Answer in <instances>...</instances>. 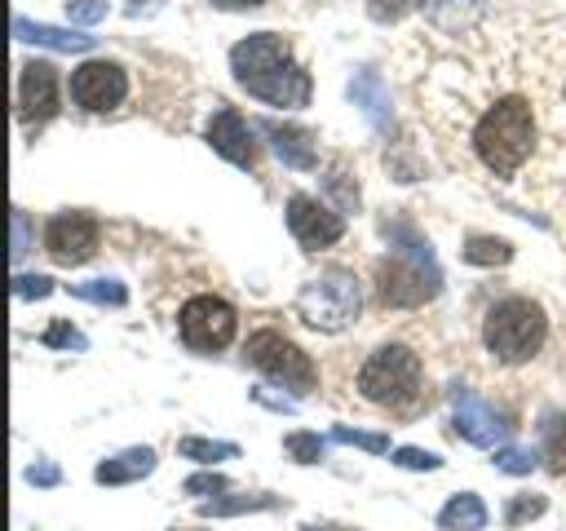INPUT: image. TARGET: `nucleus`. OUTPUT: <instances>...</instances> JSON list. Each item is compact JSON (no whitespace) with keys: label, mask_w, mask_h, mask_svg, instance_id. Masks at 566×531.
Segmentation results:
<instances>
[{"label":"nucleus","mask_w":566,"mask_h":531,"mask_svg":"<svg viewBox=\"0 0 566 531\" xmlns=\"http://www.w3.org/2000/svg\"><path fill=\"white\" fill-rule=\"evenodd\" d=\"M208 146L230 159L234 168H256V137H252V124L234 111V106H221L212 119H208Z\"/></svg>","instance_id":"14"},{"label":"nucleus","mask_w":566,"mask_h":531,"mask_svg":"<svg viewBox=\"0 0 566 531\" xmlns=\"http://www.w3.org/2000/svg\"><path fill=\"white\" fill-rule=\"evenodd\" d=\"M274 496H230V500H203L199 513L203 518H230V513H248V509H274Z\"/></svg>","instance_id":"24"},{"label":"nucleus","mask_w":566,"mask_h":531,"mask_svg":"<svg viewBox=\"0 0 566 531\" xmlns=\"http://www.w3.org/2000/svg\"><path fill=\"white\" fill-rule=\"evenodd\" d=\"M301 531H349V527H301Z\"/></svg>","instance_id":"38"},{"label":"nucleus","mask_w":566,"mask_h":531,"mask_svg":"<svg viewBox=\"0 0 566 531\" xmlns=\"http://www.w3.org/2000/svg\"><path fill=\"white\" fill-rule=\"evenodd\" d=\"M40 341H44V345H53V350H88V336H84V332H75L66 319H57Z\"/></svg>","instance_id":"29"},{"label":"nucleus","mask_w":566,"mask_h":531,"mask_svg":"<svg viewBox=\"0 0 566 531\" xmlns=\"http://www.w3.org/2000/svg\"><path fill=\"white\" fill-rule=\"evenodd\" d=\"M230 71L252 97H261L270 106H305L310 88H314L310 75L292 62V44L274 31H256L248 40H239L230 49Z\"/></svg>","instance_id":"1"},{"label":"nucleus","mask_w":566,"mask_h":531,"mask_svg":"<svg viewBox=\"0 0 566 531\" xmlns=\"http://www.w3.org/2000/svg\"><path fill=\"white\" fill-rule=\"evenodd\" d=\"M97 217L93 212H57L49 226H44V248L57 266H84L93 252H97Z\"/></svg>","instance_id":"10"},{"label":"nucleus","mask_w":566,"mask_h":531,"mask_svg":"<svg viewBox=\"0 0 566 531\" xmlns=\"http://www.w3.org/2000/svg\"><path fill=\"white\" fill-rule=\"evenodd\" d=\"M287 230L296 235L301 248L318 252V248H332L340 235H345V217L332 212L323 199L314 195H292L287 199Z\"/></svg>","instance_id":"12"},{"label":"nucleus","mask_w":566,"mask_h":531,"mask_svg":"<svg viewBox=\"0 0 566 531\" xmlns=\"http://www.w3.org/2000/svg\"><path fill=\"white\" fill-rule=\"evenodd\" d=\"M358 310H363V292L349 270H323L296 292L301 323H310L318 332H345L358 319Z\"/></svg>","instance_id":"5"},{"label":"nucleus","mask_w":566,"mask_h":531,"mask_svg":"<svg viewBox=\"0 0 566 531\" xmlns=\"http://www.w3.org/2000/svg\"><path fill=\"white\" fill-rule=\"evenodd\" d=\"M234 305L212 296V292H199L190 296L181 310H177V332L186 341V350L195 354H212V350H226L234 341Z\"/></svg>","instance_id":"8"},{"label":"nucleus","mask_w":566,"mask_h":531,"mask_svg":"<svg viewBox=\"0 0 566 531\" xmlns=\"http://www.w3.org/2000/svg\"><path fill=\"white\" fill-rule=\"evenodd\" d=\"M544 509H548V500H544V496H513V500H509V509H504V527H522V522L539 518Z\"/></svg>","instance_id":"27"},{"label":"nucleus","mask_w":566,"mask_h":531,"mask_svg":"<svg viewBox=\"0 0 566 531\" xmlns=\"http://www.w3.org/2000/svg\"><path fill=\"white\" fill-rule=\"evenodd\" d=\"M438 527L442 531H482L486 527V504L473 491H460L438 509Z\"/></svg>","instance_id":"19"},{"label":"nucleus","mask_w":566,"mask_h":531,"mask_svg":"<svg viewBox=\"0 0 566 531\" xmlns=\"http://www.w3.org/2000/svg\"><path fill=\"white\" fill-rule=\"evenodd\" d=\"M49 292H53V279H49V274H18V279H13V296H18V301H31V296L40 301V296H49Z\"/></svg>","instance_id":"32"},{"label":"nucleus","mask_w":566,"mask_h":531,"mask_svg":"<svg viewBox=\"0 0 566 531\" xmlns=\"http://www.w3.org/2000/svg\"><path fill=\"white\" fill-rule=\"evenodd\" d=\"M256 128L270 137L274 155H279L287 168L310 173V168L318 164V146H314V133H310V128H301V124H279V119H261Z\"/></svg>","instance_id":"15"},{"label":"nucleus","mask_w":566,"mask_h":531,"mask_svg":"<svg viewBox=\"0 0 566 531\" xmlns=\"http://www.w3.org/2000/svg\"><path fill=\"white\" fill-rule=\"evenodd\" d=\"M420 358L407 345H380L358 367V394L376 407H402L420 389Z\"/></svg>","instance_id":"6"},{"label":"nucleus","mask_w":566,"mask_h":531,"mask_svg":"<svg viewBox=\"0 0 566 531\" xmlns=\"http://www.w3.org/2000/svg\"><path fill=\"white\" fill-rule=\"evenodd\" d=\"M57 465H49V460H40V465H31L27 469V482H35V487H57Z\"/></svg>","instance_id":"36"},{"label":"nucleus","mask_w":566,"mask_h":531,"mask_svg":"<svg viewBox=\"0 0 566 531\" xmlns=\"http://www.w3.org/2000/svg\"><path fill=\"white\" fill-rule=\"evenodd\" d=\"M66 18H71V22L93 27V22H102V18H106V0H66Z\"/></svg>","instance_id":"33"},{"label":"nucleus","mask_w":566,"mask_h":531,"mask_svg":"<svg viewBox=\"0 0 566 531\" xmlns=\"http://www.w3.org/2000/svg\"><path fill=\"white\" fill-rule=\"evenodd\" d=\"M212 4H221V9H256L265 0H212Z\"/></svg>","instance_id":"37"},{"label":"nucleus","mask_w":566,"mask_h":531,"mask_svg":"<svg viewBox=\"0 0 566 531\" xmlns=\"http://www.w3.org/2000/svg\"><path fill=\"white\" fill-rule=\"evenodd\" d=\"M451 425H455V434H460L464 442H473V447H504V438H509L504 416H500L495 407H486V403H482L473 389H464V385L451 389Z\"/></svg>","instance_id":"11"},{"label":"nucleus","mask_w":566,"mask_h":531,"mask_svg":"<svg viewBox=\"0 0 566 531\" xmlns=\"http://www.w3.org/2000/svg\"><path fill=\"white\" fill-rule=\"evenodd\" d=\"M424 0H367V13L376 18V22H398V18H407L411 9H420Z\"/></svg>","instance_id":"31"},{"label":"nucleus","mask_w":566,"mask_h":531,"mask_svg":"<svg viewBox=\"0 0 566 531\" xmlns=\"http://www.w3.org/2000/svg\"><path fill=\"white\" fill-rule=\"evenodd\" d=\"M230 482L221 478V473H190L186 482H181V491L186 496H217V491H226Z\"/></svg>","instance_id":"34"},{"label":"nucleus","mask_w":566,"mask_h":531,"mask_svg":"<svg viewBox=\"0 0 566 531\" xmlns=\"http://www.w3.org/2000/svg\"><path fill=\"white\" fill-rule=\"evenodd\" d=\"M394 465H398V469H424V473H433V469H442V456L420 451V447H398V451H394Z\"/></svg>","instance_id":"30"},{"label":"nucleus","mask_w":566,"mask_h":531,"mask_svg":"<svg viewBox=\"0 0 566 531\" xmlns=\"http://www.w3.org/2000/svg\"><path fill=\"white\" fill-rule=\"evenodd\" d=\"M495 469H504V473H531L535 469V451L504 442V447H495Z\"/></svg>","instance_id":"28"},{"label":"nucleus","mask_w":566,"mask_h":531,"mask_svg":"<svg viewBox=\"0 0 566 531\" xmlns=\"http://www.w3.org/2000/svg\"><path fill=\"white\" fill-rule=\"evenodd\" d=\"M177 451L186 456V460H199V465H212V460H234L239 456V447L234 442H226V438H181L177 442Z\"/></svg>","instance_id":"22"},{"label":"nucleus","mask_w":566,"mask_h":531,"mask_svg":"<svg viewBox=\"0 0 566 531\" xmlns=\"http://www.w3.org/2000/svg\"><path fill=\"white\" fill-rule=\"evenodd\" d=\"M332 442H345V447H363V451H389V438L385 434H367V429H349V425H336L332 429Z\"/></svg>","instance_id":"26"},{"label":"nucleus","mask_w":566,"mask_h":531,"mask_svg":"<svg viewBox=\"0 0 566 531\" xmlns=\"http://www.w3.org/2000/svg\"><path fill=\"white\" fill-rule=\"evenodd\" d=\"M13 261H22L27 252H31V226H27V212L22 208H13Z\"/></svg>","instance_id":"35"},{"label":"nucleus","mask_w":566,"mask_h":531,"mask_svg":"<svg viewBox=\"0 0 566 531\" xmlns=\"http://www.w3.org/2000/svg\"><path fill=\"white\" fill-rule=\"evenodd\" d=\"M389 243H394L389 257L376 266V296L394 310H411V305H424L429 296H438L442 270H438L429 239H420L411 226H394Z\"/></svg>","instance_id":"2"},{"label":"nucleus","mask_w":566,"mask_h":531,"mask_svg":"<svg viewBox=\"0 0 566 531\" xmlns=\"http://www.w3.org/2000/svg\"><path fill=\"white\" fill-rule=\"evenodd\" d=\"M539 447H544L548 469L553 473H566V407L544 412V420H539Z\"/></svg>","instance_id":"20"},{"label":"nucleus","mask_w":566,"mask_h":531,"mask_svg":"<svg viewBox=\"0 0 566 531\" xmlns=\"http://www.w3.org/2000/svg\"><path fill=\"white\" fill-rule=\"evenodd\" d=\"M155 465H159V460H155L150 447H128V451L102 460V465L93 469V478H97L102 487H124V482H142L146 473H155Z\"/></svg>","instance_id":"17"},{"label":"nucleus","mask_w":566,"mask_h":531,"mask_svg":"<svg viewBox=\"0 0 566 531\" xmlns=\"http://www.w3.org/2000/svg\"><path fill=\"white\" fill-rule=\"evenodd\" d=\"M283 447H287V456H292L296 465H318V460H323V451H327V442H323L318 434H310V429L287 434V438H283Z\"/></svg>","instance_id":"25"},{"label":"nucleus","mask_w":566,"mask_h":531,"mask_svg":"<svg viewBox=\"0 0 566 531\" xmlns=\"http://www.w3.org/2000/svg\"><path fill=\"white\" fill-rule=\"evenodd\" d=\"M128 97V75L119 62H84L71 71V102L84 111H115Z\"/></svg>","instance_id":"9"},{"label":"nucleus","mask_w":566,"mask_h":531,"mask_svg":"<svg viewBox=\"0 0 566 531\" xmlns=\"http://www.w3.org/2000/svg\"><path fill=\"white\" fill-rule=\"evenodd\" d=\"M13 40L44 44V49H57V53H88V49L97 44L93 35L62 31V27H49V22H31V18H22V13H13Z\"/></svg>","instance_id":"16"},{"label":"nucleus","mask_w":566,"mask_h":531,"mask_svg":"<svg viewBox=\"0 0 566 531\" xmlns=\"http://www.w3.org/2000/svg\"><path fill=\"white\" fill-rule=\"evenodd\" d=\"M53 115H57V66L35 58L18 71V119L27 128H40Z\"/></svg>","instance_id":"13"},{"label":"nucleus","mask_w":566,"mask_h":531,"mask_svg":"<svg viewBox=\"0 0 566 531\" xmlns=\"http://www.w3.org/2000/svg\"><path fill=\"white\" fill-rule=\"evenodd\" d=\"M186 531H199V527H186Z\"/></svg>","instance_id":"39"},{"label":"nucleus","mask_w":566,"mask_h":531,"mask_svg":"<svg viewBox=\"0 0 566 531\" xmlns=\"http://www.w3.org/2000/svg\"><path fill=\"white\" fill-rule=\"evenodd\" d=\"M71 292L80 301H93V305H124L128 301V288L119 279H88V283H71Z\"/></svg>","instance_id":"23"},{"label":"nucleus","mask_w":566,"mask_h":531,"mask_svg":"<svg viewBox=\"0 0 566 531\" xmlns=\"http://www.w3.org/2000/svg\"><path fill=\"white\" fill-rule=\"evenodd\" d=\"M243 354H248V363H252L261 376L279 381V385L292 389V394H310V389L318 385V367H314V358H310L296 341H287L283 332H274V327L252 332L248 345H243Z\"/></svg>","instance_id":"7"},{"label":"nucleus","mask_w":566,"mask_h":531,"mask_svg":"<svg viewBox=\"0 0 566 531\" xmlns=\"http://www.w3.org/2000/svg\"><path fill=\"white\" fill-rule=\"evenodd\" d=\"M349 97H354V106L376 124V128H389V119H394V111H389V88H385V80L376 75V71H358L354 80H349Z\"/></svg>","instance_id":"18"},{"label":"nucleus","mask_w":566,"mask_h":531,"mask_svg":"<svg viewBox=\"0 0 566 531\" xmlns=\"http://www.w3.org/2000/svg\"><path fill=\"white\" fill-rule=\"evenodd\" d=\"M548 336V319H544V305L531 301V296H504L486 310V323H482V341L491 350V358L500 363H526L539 354Z\"/></svg>","instance_id":"4"},{"label":"nucleus","mask_w":566,"mask_h":531,"mask_svg":"<svg viewBox=\"0 0 566 531\" xmlns=\"http://www.w3.org/2000/svg\"><path fill=\"white\" fill-rule=\"evenodd\" d=\"M464 261L469 266H504V261H513V243L495 239V235H469L464 239Z\"/></svg>","instance_id":"21"},{"label":"nucleus","mask_w":566,"mask_h":531,"mask_svg":"<svg viewBox=\"0 0 566 531\" xmlns=\"http://www.w3.org/2000/svg\"><path fill=\"white\" fill-rule=\"evenodd\" d=\"M535 146V115L526 97H500L473 128V150L495 177H513Z\"/></svg>","instance_id":"3"}]
</instances>
